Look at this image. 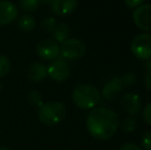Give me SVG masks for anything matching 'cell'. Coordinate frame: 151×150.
Masks as SVG:
<instances>
[{
    "instance_id": "7c38bea8",
    "label": "cell",
    "mask_w": 151,
    "mask_h": 150,
    "mask_svg": "<svg viewBox=\"0 0 151 150\" xmlns=\"http://www.w3.org/2000/svg\"><path fill=\"white\" fill-rule=\"evenodd\" d=\"M123 88V84L120 77H113L108 80L102 88V96L106 100H114Z\"/></svg>"
},
{
    "instance_id": "f546056e",
    "label": "cell",
    "mask_w": 151,
    "mask_h": 150,
    "mask_svg": "<svg viewBox=\"0 0 151 150\" xmlns=\"http://www.w3.org/2000/svg\"><path fill=\"white\" fill-rule=\"evenodd\" d=\"M1 88H2V85H1V84H0V90H1Z\"/></svg>"
},
{
    "instance_id": "9c48e42d",
    "label": "cell",
    "mask_w": 151,
    "mask_h": 150,
    "mask_svg": "<svg viewBox=\"0 0 151 150\" xmlns=\"http://www.w3.org/2000/svg\"><path fill=\"white\" fill-rule=\"evenodd\" d=\"M19 16L18 7L8 0L0 1V26H6L16 21Z\"/></svg>"
},
{
    "instance_id": "cb8c5ba5",
    "label": "cell",
    "mask_w": 151,
    "mask_h": 150,
    "mask_svg": "<svg viewBox=\"0 0 151 150\" xmlns=\"http://www.w3.org/2000/svg\"><path fill=\"white\" fill-rule=\"evenodd\" d=\"M144 0H124L125 5L129 8H136L143 3Z\"/></svg>"
},
{
    "instance_id": "603a6c76",
    "label": "cell",
    "mask_w": 151,
    "mask_h": 150,
    "mask_svg": "<svg viewBox=\"0 0 151 150\" xmlns=\"http://www.w3.org/2000/svg\"><path fill=\"white\" fill-rule=\"evenodd\" d=\"M142 119L148 126H151V103L147 104L142 112Z\"/></svg>"
},
{
    "instance_id": "d4e9b609",
    "label": "cell",
    "mask_w": 151,
    "mask_h": 150,
    "mask_svg": "<svg viewBox=\"0 0 151 150\" xmlns=\"http://www.w3.org/2000/svg\"><path fill=\"white\" fill-rule=\"evenodd\" d=\"M119 150H142L139 146H137L136 144L133 143H125L120 147Z\"/></svg>"
},
{
    "instance_id": "2e32d148",
    "label": "cell",
    "mask_w": 151,
    "mask_h": 150,
    "mask_svg": "<svg viewBox=\"0 0 151 150\" xmlns=\"http://www.w3.org/2000/svg\"><path fill=\"white\" fill-rule=\"evenodd\" d=\"M39 3L38 0H21L20 6L24 11L33 12L39 7Z\"/></svg>"
},
{
    "instance_id": "30bf717a",
    "label": "cell",
    "mask_w": 151,
    "mask_h": 150,
    "mask_svg": "<svg viewBox=\"0 0 151 150\" xmlns=\"http://www.w3.org/2000/svg\"><path fill=\"white\" fill-rule=\"evenodd\" d=\"M122 108L127 113L134 116L137 115L142 108V101L138 95L134 93H127L122 96L120 101Z\"/></svg>"
},
{
    "instance_id": "52a82bcc",
    "label": "cell",
    "mask_w": 151,
    "mask_h": 150,
    "mask_svg": "<svg viewBox=\"0 0 151 150\" xmlns=\"http://www.w3.org/2000/svg\"><path fill=\"white\" fill-rule=\"evenodd\" d=\"M133 21L139 29L151 31V4L138 6L133 12Z\"/></svg>"
},
{
    "instance_id": "7a4b0ae2",
    "label": "cell",
    "mask_w": 151,
    "mask_h": 150,
    "mask_svg": "<svg viewBox=\"0 0 151 150\" xmlns=\"http://www.w3.org/2000/svg\"><path fill=\"white\" fill-rule=\"evenodd\" d=\"M72 100L78 108L88 110L95 108L99 104L101 100V94L99 90L93 85L82 83L73 90Z\"/></svg>"
},
{
    "instance_id": "3957f363",
    "label": "cell",
    "mask_w": 151,
    "mask_h": 150,
    "mask_svg": "<svg viewBox=\"0 0 151 150\" xmlns=\"http://www.w3.org/2000/svg\"><path fill=\"white\" fill-rule=\"evenodd\" d=\"M38 118L45 126H57L66 117V107L60 102H48L44 103L38 107Z\"/></svg>"
},
{
    "instance_id": "ffe728a7",
    "label": "cell",
    "mask_w": 151,
    "mask_h": 150,
    "mask_svg": "<svg viewBox=\"0 0 151 150\" xmlns=\"http://www.w3.org/2000/svg\"><path fill=\"white\" fill-rule=\"evenodd\" d=\"M136 126H137V121L133 116H127L122 121V128L127 133H133L136 130Z\"/></svg>"
},
{
    "instance_id": "5b68a950",
    "label": "cell",
    "mask_w": 151,
    "mask_h": 150,
    "mask_svg": "<svg viewBox=\"0 0 151 150\" xmlns=\"http://www.w3.org/2000/svg\"><path fill=\"white\" fill-rule=\"evenodd\" d=\"M131 50L133 55L141 60H148L151 58V35L139 34L131 42Z\"/></svg>"
},
{
    "instance_id": "44dd1931",
    "label": "cell",
    "mask_w": 151,
    "mask_h": 150,
    "mask_svg": "<svg viewBox=\"0 0 151 150\" xmlns=\"http://www.w3.org/2000/svg\"><path fill=\"white\" fill-rule=\"evenodd\" d=\"M121 81H122V84H124V85H134L137 82V76L133 72H127L121 77Z\"/></svg>"
},
{
    "instance_id": "4316f807",
    "label": "cell",
    "mask_w": 151,
    "mask_h": 150,
    "mask_svg": "<svg viewBox=\"0 0 151 150\" xmlns=\"http://www.w3.org/2000/svg\"><path fill=\"white\" fill-rule=\"evenodd\" d=\"M145 68L147 69L148 71H151V58H149L148 60H146L145 63Z\"/></svg>"
},
{
    "instance_id": "4fadbf2b",
    "label": "cell",
    "mask_w": 151,
    "mask_h": 150,
    "mask_svg": "<svg viewBox=\"0 0 151 150\" xmlns=\"http://www.w3.org/2000/svg\"><path fill=\"white\" fill-rule=\"evenodd\" d=\"M28 78L32 82H40L47 76V66L43 63H33L27 72Z\"/></svg>"
},
{
    "instance_id": "277c9868",
    "label": "cell",
    "mask_w": 151,
    "mask_h": 150,
    "mask_svg": "<svg viewBox=\"0 0 151 150\" xmlns=\"http://www.w3.org/2000/svg\"><path fill=\"white\" fill-rule=\"evenodd\" d=\"M86 45L79 39L76 38H69L62 42V46L60 47V56L62 59L68 61L79 60L86 54Z\"/></svg>"
},
{
    "instance_id": "ac0fdd59",
    "label": "cell",
    "mask_w": 151,
    "mask_h": 150,
    "mask_svg": "<svg viewBox=\"0 0 151 150\" xmlns=\"http://www.w3.org/2000/svg\"><path fill=\"white\" fill-rule=\"evenodd\" d=\"M27 99H28V102L30 103L31 105H33V106L39 107L43 104V103H42V95H41V93L38 92V90H31L28 94Z\"/></svg>"
},
{
    "instance_id": "e0dca14e",
    "label": "cell",
    "mask_w": 151,
    "mask_h": 150,
    "mask_svg": "<svg viewBox=\"0 0 151 150\" xmlns=\"http://www.w3.org/2000/svg\"><path fill=\"white\" fill-rule=\"evenodd\" d=\"M12 64L9 59L4 55H0V77H5L10 72Z\"/></svg>"
},
{
    "instance_id": "484cf974",
    "label": "cell",
    "mask_w": 151,
    "mask_h": 150,
    "mask_svg": "<svg viewBox=\"0 0 151 150\" xmlns=\"http://www.w3.org/2000/svg\"><path fill=\"white\" fill-rule=\"evenodd\" d=\"M144 84H145L147 90H151V71H149V73L146 75L145 79H144Z\"/></svg>"
},
{
    "instance_id": "83f0119b",
    "label": "cell",
    "mask_w": 151,
    "mask_h": 150,
    "mask_svg": "<svg viewBox=\"0 0 151 150\" xmlns=\"http://www.w3.org/2000/svg\"><path fill=\"white\" fill-rule=\"evenodd\" d=\"M39 2H43V3H52V0H38Z\"/></svg>"
},
{
    "instance_id": "d6986e66",
    "label": "cell",
    "mask_w": 151,
    "mask_h": 150,
    "mask_svg": "<svg viewBox=\"0 0 151 150\" xmlns=\"http://www.w3.org/2000/svg\"><path fill=\"white\" fill-rule=\"evenodd\" d=\"M57 21L55 18H52V17H46L45 19H43L41 22V24H40V26H41V29H43L45 32H52L54 31V29L56 28L57 26Z\"/></svg>"
},
{
    "instance_id": "ba28073f",
    "label": "cell",
    "mask_w": 151,
    "mask_h": 150,
    "mask_svg": "<svg viewBox=\"0 0 151 150\" xmlns=\"http://www.w3.org/2000/svg\"><path fill=\"white\" fill-rule=\"evenodd\" d=\"M70 68L62 59H56L47 66V76L57 82H63L69 77Z\"/></svg>"
},
{
    "instance_id": "f1b7e54d",
    "label": "cell",
    "mask_w": 151,
    "mask_h": 150,
    "mask_svg": "<svg viewBox=\"0 0 151 150\" xmlns=\"http://www.w3.org/2000/svg\"><path fill=\"white\" fill-rule=\"evenodd\" d=\"M0 150H9L7 148V147H5V146H2V147H0Z\"/></svg>"
},
{
    "instance_id": "6da1fadb",
    "label": "cell",
    "mask_w": 151,
    "mask_h": 150,
    "mask_svg": "<svg viewBox=\"0 0 151 150\" xmlns=\"http://www.w3.org/2000/svg\"><path fill=\"white\" fill-rule=\"evenodd\" d=\"M119 119L114 111L104 107H95L86 117V128L91 137L98 140H108L115 135Z\"/></svg>"
},
{
    "instance_id": "9a60e30c",
    "label": "cell",
    "mask_w": 151,
    "mask_h": 150,
    "mask_svg": "<svg viewBox=\"0 0 151 150\" xmlns=\"http://www.w3.org/2000/svg\"><path fill=\"white\" fill-rule=\"evenodd\" d=\"M36 26V22L30 14H24L18 20V27L24 32H31Z\"/></svg>"
},
{
    "instance_id": "7402d4cb",
    "label": "cell",
    "mask_w": 151,
    "mask_h": 150,
    "mask_svg": "<svg viewBox=\"0 0 151 150\" xmlns=\"http://www.w3.org/2000/svg\"><path fill=\"white\" fill-rule=\"evenodd\" d=\"M142 147L144 150H151V131H148L142 136Z\"/></svg>"
},
{
    "instance_id": "5bb4252c",
    "label": "cell",
    "mask_w": 151,
    "mask_h": 150,
    "mask_svg": "<svg viewBox=\"0 0 151 150\" xmlns=\"http://www.w3.org/2000/svg\"><path fill=\"white\" fill-rule=\"evenodd\" d=\"M68 35H69V27L65 23H59L57 24L56 28L52 31V36L56 42H64L66 39H68Z\"/></svg>"
},
{
    "instance_id": "8fae6325",
    "label": "cell",
    "mask_w": 151,
    "mask_h": 150,
    "mask_svg": "<svg viewBox=\"0 0 151 150\" xmlns=\"http://www.w3.org/2000/svg\"><path fill=\"white\" fill-rule=\"evenodd\" d=\"M78 6V0H52L50 9L56 16L65 17L72 14Z\"/></svg>"
},
{
    "instance_id": "8992f818",
    "label": "cell",
    "mask_w": 151,
    "mask_h": 150,
    "mask_svg": "<svg viewBox=\"0 0 151 150\" xmlns=\"http://www.w3.org/2000/svg\"><path fill=\"white\" fill-rule=\"evenodd\" d=\"M36 52L41 59L45 61H52L60 56V46L58 42L52 39H44L37 44Z\"/></svg>"
}]
</instances>
